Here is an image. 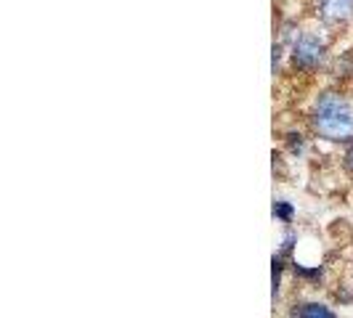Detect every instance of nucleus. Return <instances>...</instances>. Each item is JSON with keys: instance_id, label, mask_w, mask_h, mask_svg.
<instances>
[{"instance_id": "f257e3e1", "label": "nucleus", "mask_w": 353, "mask_h": 318, "mask_svg": "<svg viewBox=\"0 0 353 318\" xmlns=\"http://www.w3.org/2000/svg\"><path fill=\"white\" fill-rule=\"evenodd\" d=\"M314 125H316L319 136H324L327 141H351L353 106L337 93H324L316 104Z\"/></svg>"}, {"instance_id": "f03ea898", "label": "nucleus", "mask_w": 353, "mask_h": 318, "mask_svg": "<svg viewBox=\"0 0 353 318\" xmlns=\"http://www.w3.org/2000/svg\"><path fill=\"white\" fill-rule=\"evenodd\" d=\"M321 43H319L314 35H303L298 43H295V51H292V59H295V64L298 67H316L319 61H321Z\"/></svg>"}, {"instance_id": "7ed1b4c3", "label": "nucleus", "mask_w": 353, "mask_h": 318, "mask_svg": "<svg viewBox=\"0 0 353 318\" xmlns=\"http://www.w3.org/2000/svg\"><path fill=\"white\" fill-rule=\"evenodd\" d=\"M292 316L295 318H335V313H332L330 308L319 305V302H308V305H301Z\"/></svg>"}, {"instance_id": "20e7f679", "label": "nucleus", "mask_w": 353, "mask_h": 318, "mask_svg": "<svg viewBox=\"0 0 353 318\" xmlns=\"http://www.w3.org/2000/svg\"><path fill=\"white\" fill-rule=\"evenodd\" d=\"M353 0H324V14L330 19H345L351 14Z\"/></svg>"}, {"instance_id": "39448f33", "label": "nucleus", "mask_w": 353, "mask_h": 318, "mask_svg": "<svg viewBox=\"0 0 353 318\" xmlns=\"http://www.w3.org/2000/svg\"><path fill=\"white\" fill-rule=\"evenodd\" d=\"M274 215H279V218H284V220H287V218L292 215V207H290L287 202H276V204H274Z\"/></svg>"}, {"instance_id": "423d86ee", "label": "nucleus", "mask_w": 353, "mask_h": 318, "mask_svg": "<svg viewBox=\"0 0 353 318\" xmlns=\"http://www.w3.org/2000/svg\"><path fill=\"white\" fill-rule=\"evenodd\" d=\"M345 165H348V167L353 170V146L348 149V154H345Z\"/></svg>"}]
</instances>
